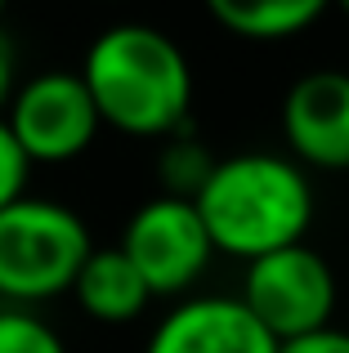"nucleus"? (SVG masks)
I'll return each mask as SVG.
<instances>
[{
    "instance_id": "obj_1",
    "label": "nucleus",
    "mask_w": 349,
    "mask_h": 353,
    "mask_svg": "<svg viewBox=\"0 0 349 353\" xmlns=\"http://www.w3.org/2000/svg\"><path fill=\"white\" fill-rule=\"evenodd\" d=\"M99 121L121 134L170 139L188 130L192 72L183 50L148 23H117L86 50L81 68Z\"/></svg>"
},
{
    "instance_id": "obj_2",
    "label": "nucleus",
    "mask_w": 349,
    "mask_h": 353,
    "mask_svg": "<svg viewBox=\"0 0 349 353\" xmlns=\"http://www.w3.org/2000/svg\"><path fill=\"white\" fill-rule=\"evenodd\" d=\"M192 206L210 233V246L251 264L305 241L314 224V183L291 157L242 152L215 161Z\"/></svg>"
},
{
    "instance_id": "obj_3",
    "label": "nucleus",
    "mask_w": 349,
    "mask_h": 353,
    "mask_svg": "<svg viewBox=\"0 0 349 353\" xmlns=\"http://www.w3.org/2000/svg\"><path fill=\"white\" fill-rule=\"evenodd\" d=\"M94 241L72 206L45 197H18L0 210V300L32 309L72 291Z\"/></svg>"
},
{
    "instance_id": "obj_4",
    "label": "nucleus",
    "mask_w": 349,
    "mask_h": 353,
    "mask_svg": "<svg viewBox=\"0 0 349 353\" xmlns=\"http://www.w3.org/2000/svg\"><path fill=\"white\" fill-rule=\"evenodd\" d=\"M237 300L246 304V313H251L282 349V345H291V340L318 336V331L332 327L336 277H332V264H327L314 246L300 241V246H287V250H273V255H264V259H251Z\"/></svg>"
},
{
    "instance_id": "obj_5",
    "label": "nucleus",
    "mask_w": 349,
    "mask_h": 353,
    "mask_svg": "<svg viewBox=\"0 0 349 353\" xmlns=\"http://www.w3.org/2000/svg\"><path fill=\"white\" fill-rule=\"evenodd\" d=\"M9 134L18 139L27 161H72L99 134V108L90 99L81 72H41L27 85H18L14 103L5 112Z\"/></svg>"
},
{
    "instance_id": "obj_6",
    "label": "nucleus",
    "mask_w": 349,
    "mask_h": 353,
    "mask_svg": "<svg viewBox=\"0 0 349 353\" xmlns=\"http://www.w3.org/2000/svg\"><path fill=\"white\" fill-rule=\"evenodd\" d=\"M121 250L139 277L148 282L152 295H179L206 273L210 255V233L201 224L197 206L183 197H152L130 215L121 233Z\"/></svg>"
},
{
    "instance_id": "obj_7",
    "label": "nucleus",
    "mask_w": 349,
    "mask_h": 353,
    "mask_svg": "<svg viewBox=\"0 0 349 353\" xmlns=\"http://www.w3.org/2000/svg\"><path fill=\"white\" fill-rule=\"evenodd\" d=\"M282 134L314 170H349V72H309L287 90Z\"/></svg>"
},
{
    "instance_id": "obj_8",
    "label": "nucleus",
    "mask_w": 349,
    "mask_h": 353,
    "mask_svg": "<svg viewBox=\"0 0 349 353\" xmlns=\"http://www.w3.org/2000/svg\"><path fill=\"white\" fill-rule=\"evenodd\" d=\"M143 353H278V340L237 295H192L157 322Z\"/></svg>"
},
{
    "instance_id": "obj_9",
    "label": "nucleus",
    "mask_w": 349,
    "mask_h": 353,
    "mask_svg": "<svg viewBox=\"0 0 349 353\" xmlns=\"http://www.w3.org/2000/svg\"><path fill=\"white\" fill-rule=\"evenodd\" d=\"M72 295L77 304L90 313L94 322H108V327H121V322H134L143 309H148L152 291L139 277V268L126 259L121 246L108 250H90V259L81 264L77 282H72Z\"/></svg>"
},
{
    "instance_id": "obj_10",
    "label": "nucleus",
    "mask_w": 349,
    "mask_h": 353,
    "mask_svg": "<svg viewBox=\"0 0 349 353\" xmlns=\"http://www.w3.org/2000/svg\"><path fill=\"white\" fill-rule=\"evenodd\" d=\"M210 18L242 41H291L323 18V0H210Z\"/></svg>"
},
{
    "instance_id": "obj_11",
    "label": "nucleus",
    "mask_w": 349,
    "mask_h": 353,
    "mask_svg": "<svg viewBox=\"0 0 349 353\" xmlns=\"http://www.w3.org/2000/svg\"><path fill=\"white\" fill-rule=\"evenodd\" d=\"M157 170H161V183H166V197L192 201L201 192V183L210 179V170H215V157H210L188 130H179V134H170V143L161 148Z\"/></svg>"
},
{
    "instance_id": "obj_12",
    "label": "nucleus",
    "mask_w": 349,
    "mask_h": 353,
    "mask_svg": "<svg viewBox=\"0 0 349 353\" xmlns=\"http://www.w3.org/2000/svg\"><path fill=\"white\" fill-rule=\"evenodd\" d=\"M0 353H68V345L32 309H0Z\"/></svg>"
},
{
    "instance_id": "obj_13",
    "label": "nucleus",
    "mask_w": 349,
    "mask_h": 353,
    "mask_svg": "<svg viewBox=\"0 0 349 353\" xmlns=\"http://www.w3.org/2000/svg\"><path fill=\"white\" fill-rule=\"evenodd\" d=\"M27 170H32V161L23 157L18 139L9 134L5 117H0V210H5V206H14L18 197H27V192H23Z\"/></svg>"
},
{
    "instance_id": "obj_14",
    "label": "nucleus",
    "mask_w": 349,
    "mask_h": 353,
    "mask_svg": "<svg viewBox=\"0 0 349 353\" xmlns=\"http://www.w3.org/2000/svg\"><path fill=\"white\" fill-rule=\"evenodd\" d=\"M278 353H349V331H318V336H305V340H291V345H282Z\"/></svg>"
},
{
    "instance_id": "obj_15",
    "label": "nucleus",
    "mask_w": 349,
    "mask_h": 353,
    "mask_svg": "<svg viewBox=\"0 0 349 353\" xmlns=\"http://www.w3.org/2000/svg\"><path fill=\"white\" fill-rule=\"evenodd\" d=\"M14 50H9V41L0 36V117H5V108L14 103Z\"/></svg>"
},
{
    "instance_id": "obj_16",
    "label": "nucleus",
    "mask_w": 349,
    "mask_h": 353,
    "mask_svg": "<svg viewBox=\"0 0 349 353\" xmlns=\"http://www.w3.org/2000/svg\"><path fill=\"white\" fill-rule=\"evenodd\" d=\"M345 14H349V0H345Z\"/></svg>"
},
{
    "instance_id": "obj_17",
    "label": "nucleus",
    "mask_w": 349,
    "mask_h": 353,
    "mask_svg": "<svg viewBox=\"0 0 349 353\" xmlns=\"http://www.w3.org/2000/svg\"><path fill=\"white\" fill-rule=\"evenodd\" d=\"M0 14H5V9H0Z\"/></svg>"
}]
</instances>
